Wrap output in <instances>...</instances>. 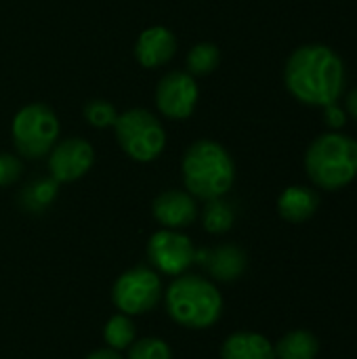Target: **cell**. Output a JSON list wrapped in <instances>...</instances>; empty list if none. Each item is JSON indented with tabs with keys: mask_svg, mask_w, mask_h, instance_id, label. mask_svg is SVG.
I'll use <instances>...</instances> for the list:
<instances>
[{
	"mask_svg": "<svg viewBox=\"0 0 357 359\" xmlns=\"http://www.w3.org/2000/svg\"><path fill=\"white\" fill-rule=\"evenodd\" d=\"M128 359H173V351L162 339H141L128 347Z\"/></svg>",
	"mask_w": 357,
	"mask_h": 359,
	"instance_id": "cell-21",
	"label": "cell"
},
{
	"mask_svg": "<svg viewBox=\"0 0 357 359\" xmlns=\"http://www.w3.org/2000/svg\"><path fill=\"white\" fill-rule=\"evenodd\" d=\"M194 263L204 265L208 273L219 282H234L244 273L248 259L242 248L225 244L215 250H196Z\"/></svg>",
	"mask_w": 357,
	"mask_h": 359,
	"instance_id": "cell-13",
	"label": "cell"
},
{
	"mask_svg": "<svg viewBox=\"0 0 357 359\" xmlns=\"http://www.w3.org/2000/svg\"><path fill=\"white\" fill-rule=\"evenodd\" d=\"M93 162H95L93 145L86 139L69 137L53 149L48 158V168H50V177L57 183H69L84 177L90 170Z\"/></svg>",
	"mask_w": 357,
	"mask_h": 359,
	"instance_id": "cell-10",
	"label": "cell"
},
{
	"mask_svg": "<svg viewBox=\"0 0 357 359\" xmlns=\"http://www.w3.org/2000/svg\"><path fill=\"white\" fill-rule=\"evenodd\" d=\"M84 116L86 120L97 126V128H103V126H114L116 120H118V111L116 107L109 103V101H103V99H93L84 105Z\"/></svg>",
	"mask_w": 357,
	"mask_h": 359,
	"instance_id": "cell-22",
	"label": "cell"
},
{
	"mask_svg": "<svg viewBox=\"0 0 357 359\" xmlns=\"http://www.w3.org/2000/svg\"><path fill=\"white\" fill-rule=\"evenodd\" d=\"M103 339L114 351L128 349L135 343V324L126 313H116L103 328Z\"/></svg>",
	"mask_w": 357,
	"mask_h": 359,
	"instance_id": "cell-18",
	"label": "cell"
},
{
	"mask_svg": "<svg viewBox=\"0 0 357 359\" xmlns=\"http://www.w3.org/2000/svg\"><path fill=\"white\" fill-rule=\"evenodd\" d=\"M114 128L122 151L137 162L156 160L166 145V133L160 120L141 107L120 114Z\"/></svg>",
	"mask_w": 357,
	"mask_h": 359,
	"instance_id": "cell-5",
	"label": "cell"
},
{
	"mask_svg": "<svg viewBox=\"0 0 357 359\" xmlns=\"http://www.w3.org/2000/svg\"><path fill=\"white\" fill-rule=\"evenodd\" d=\"M164 299L168 316L185 328H210L223 313L221 292L200 276H177L166 288Z\"/></svg>",
	"mask_w": 357,
	"mask_h": 359,
	"instance_id": "cell-3",
	"label": "cell"
},
{
	"mask_svg": "<svg viewBox=\"0 0 357 359\" xmlns=\"http://www.w3.org/2000/svg\"><path fill=\"white\" fill-rule=\"evenodd\" d=\"M202 223L208 233H225L234 225V208L221 198L208 200L202 215Z\"/></svg>",
	"mask_w": 357,
	"mask_h": 359,
	"instance_id": "cell-20",
	"label": "cell"
},
{
	"mask_svg": "<svg viewBox=\"0 0 357 359\" xmlns=\"http://www.w3.org/2000/svg\"><path fill=\"white\" fill-rule=\"evenodd\" d=\"M345 111L341 107H337V103L332 105H326L324 107V122L330 126V128H341L345 124Z\"/></svg>",
	"mask_w": 357,
	"mask_h": 359,
	"instance_id": "cell-24",
	"label": "cell"
},
{
	"mask_svg": "<svg viewBox=\"0 0 357 359\" xmlns=\"http://www.w3.org/2000/svg\"><path fill=\"white\" fill-rule=\"evenodd\" d=\"M154 217L160 225H164L166 229H181L187 227L196 221L198 217V206L191 194L187 191H179V189H170L160 194L154 200Z\"/></svg>",
	"mask_w": 357,
	"mask_h": 359,
	"instance_id": "cell-11",
	"label": "cell"
},
{
	"mask_svg": "<svg viewBox=\"0 0 357 359\" xmlns=\"http://www.w3.org/2000/svg\"><path fill=\"white\" fill-rule=\"evenodd\" d=\"M162 297V282L156 271L147 267H135L122 273L114 288L112 301L120 313L141 316L151 311Z\"/></svg>",
	"mask_w": 357,
	"mask_h": 359,
	"instance_id": "cell-7",
	"label": "cell"
},
{
	"mask_svg": "<svg viewBox=\"0 0 357 359\" xmlns=\"http://www.w3.org/2000/svg\"><path fill=\"white\" fill-rule=\"evenodd\" d=\"M196 248L191 240L175 229L156 231L147 242L149 263L166 276H183L194 263Z\"/></svg>",
	"mask_w": 357,
	"mask_h": 359,
	"instance_id": "cell-8",
	"label": "cell"
},
{
	"mask_svg": "<svg viewBox=\"0 0 357 359\" xmlns=\"http://www.w3.org/2000/svg\"><path fill=\"white\" fill-rule=\"evenodd\" d=\"M158 109L170 120H185L198 103V84L187 72L166 74L156 88Z\"/></svg>",
	"mask_w": 357,
	"mask_h": 359,
	"instance_id": "cell-9",
	"label": "cell"
},
{
	"mask_svg": "<svg viewBox=\"0 0 357 359\" xmlns=\"http://www.w3.org/2000/svg\"><path fill=\"white\" fill-rule=\"evenodd\" d=\"M21 162L11 154H0V187L13 185L21 177Z\"/></svg>",
	"mask_w": 357,
	"mask_h": 359,
	"instance_id": "cell-23",
	"label": "cell"
},
{
	"mask_svg": "<svg viewBox=\"0 0 357 359\" xmlns=\"http://www.w3.org/2000/svg\"><path fill=\"white\" fill-rule=\"evenodd\" d=\"M320 206V198L314 189L307 187H288L282 191L278 200V210L282 219L290 223H303L316 215Z\"/></svg>",
	"mask_w": 357,
	"mask_h": 359,
	"instance_id": "cell-15",
	"label": "cell"
},
{
	"mask_svg": "<svg viewBox=\"0 0 357 359\" xmlns=\"http://www.w3.org/2000/svg\"><path fill=\"white\" fill-rule=\"evenodd\" d=\"M288 90L307 105H332L343 93L345 69L341 57L324 44L299 46L284 69Z\"/></svg>",
	"mask_w": 357,
	"mask_h": 359,
	"instance_id": "cell-1",
	"label": "cell"
},
{
	"mask_svg": "<svg viewBox=\"0 0 357 359\" xmlns=\"http://www.w3.org/2000/svg\"><path fill=\"white\" fill-rule=\"evenodd\" d=\"M181 170L187 191L202 200L223 198L236 179V166L229 151L208 139L196 141L185 151Z\"/></svg>",
	"mask_w": 357,
	"mask_h": 359,
	"instance_id": "cell-2",
	"label": "cell"
},
{
	"mask_svg": "<svg viewBox=\"0 0 357 359\" xmlns=\"http://www.w3.org/2000/svg\"><path fill=\"white\" fill-rule=\"evenodd\" d=\"M11 133L13 145L21 156L42 158L53 149L59 137V120L48 105L32 103L15 114Z\"/></svg>",
	"mask_w": 357,
	"mask_h": 359,
	"instance_id": "cell-6",
	"label": "cell"
},
{
	"mask_svg": "<svg viewBox=\"0 0 357 359\" xmlns=\"http://www.w3.org/2000/svg\"><path fill=\"white\" fill-rule=\"evenodd\" d=\"M309 179L322 189H341L357 177V141L328 133L320 135L305 154Z\"/></svg>",
	"mask_w": 357,
	"mask_h": 359,
	"instance_id": "cell-4",
	"label": "cell"
},
{
	"mask_svg": "<svg viewBox=\"0 0 357 359\" xmlns=\"http://www.w3.org/2000/svg\"><path fill=\"white\" fill-rule=\"evenodd\" d=\"M347 109L353 118H357V88H353L347 97Z\"/></svg>",
	"mask_w": 357,
	"mask_h": 359,
	"instance_id": "cell-26",
	"label": "cell"
},
{
	"mask_svg": "<svg viewBox=\"0 0 357 359\" xmlns=\"http://www.w3.org/2000/svg\"><path fill=\"white\" fill-rule=\"evenodd\" d=\"M86 359H122L114 349H97V351H93L90 355Z\"/></svg>",
	"mask_w": 357,
	"mask_h": 359,
	"instance_id": "cell-25",
	"label": "cell"
},
{
	"mask_svg": "<svg viewBox=\"0 0 357 359\" xmlns=\"http://www.w3.org/2000/svg\"><path fill=\"white\" fill-rule=\"evenodd\" d=\"M221 61V50L213 42H200L196 44L187 55V69L191 76H208L217 69Z\"/></svg>",
	"mask_w": 357,
	"mask_h": 359,
	"instance_id": "cell-19",
	"label": "cell"
},
{
	"mask_svg": "<svg viewBox=\"0 0 357 359\" xmlns=\"http://www.w3.org/2000/svg\"><path fill=\"white\" fill-rule=\"evenodd\" d=\"M221 359H276V351L263 334L236 332L223 343Z\"/></svg>",
	"mask_w": 357,
	"mask_h": 359,
	"instance_id": "cell-14",
	"label": "cell"
},
{
	"mask_svg": "<svg viewBox=\"0 0 357 359\" xmlns=\"http://www.w3.org/2000/svg\"><path fill=\"white\" fill-rule=\"evenodd\" d=\"M57 191H59V183L53 177L50 179H38V181H32L29 185H25L21 189L19 202L27 212H42L55 202Z\"/></svg>",
	"mask_w": 357,
	"mask_h": 359,
	"instance_id": "cell-17",
	"label": "cell"
},
{
	"mask_svg": "<svg viewBox=\"0 0 357 359\" xmlns=\"http://www.w3.org/2000/svg\"><path fill=\"white\" fill-rule=\"evenodd\" d=\"M274 351L276 359H316L320 353V341L307 330H292L280 339Z\"/></svg>",
	"mask_w": 357,
	"mask_h": 359,
	"instance_id": "cell-16",
	"label": "cell"
},
{
	"mask_svg": "<svg viewBox=\"0 0 357 359\" xmlns=\"http://www.w3.org/2000/svg\"><path fill=\"white\" fill-rule=\"evenodd\" d=\"M175 50H177V38L164 25H151L143 29L135 44V57L147 69L168 63L175 57Z\"/></svg>",
	"mask_w": 357,
	"mask_h": 359,
	"instance_id": "cell-12",
	"label": "cell"
}]
</instances>
